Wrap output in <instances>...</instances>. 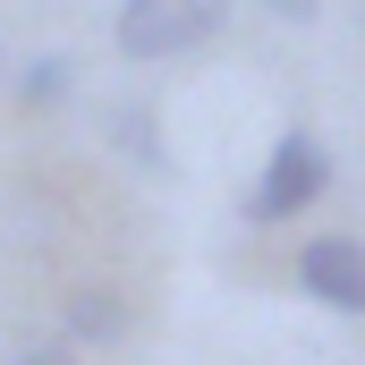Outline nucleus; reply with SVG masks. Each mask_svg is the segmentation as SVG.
<instances>
[{
	"mask_svg": "<svg viewBox=\"0 0 365 365\" xmlns=\"http://www.w3.org/2000/svg\"><path fill=\"white\" fill-rule=\"evenodd\" d=\"M230 26V0H119L110 43L119 60H187Z\"/></svg>",
	"mask_w": 365,
	"mask_h": 365,
	"instance_id": "f257e3e1",
	"label": "nucleus"
},
{
	"mask_svg": "<svg viewBox=\"0 0 365 365\" xmlns=\"http://www.w3.org/2000/svg\"><path fill=\"white\" fill-rule=\"evenodd\" d=\"M323 187H331V153H323V136L289 128V136L272 145V162H264V179H255V195H247V221H297Z\"/></svg>",
	"mask_w": 365,
	"mask_h": 365,
	"instance_id": "f03ea898",
	"label": "nucleus"
},
{
	"mask_svg": "<svg viewBox=\"0 0 365 365\" xmlns=\"http://www.w3.org/2000/svg\"><path fill=\"white\" fill-rule=\"evenodd\" d=\"M297 289L314 297V306H331V314H365V247L357 238H306V255H297Z\"/></svg>",
	"mask_w": 365,
	"mask_h": 365,
	"instance_id": "7ed1b4c3",
	"label": "nucleus"
},
{
	"mask_svg": "<svg viewBox=\"0 0 365 365\" xmlns=\"http://www.w3.org/2000/svg\"><path fill=\"white\" fill-rule=\"evenodd\" d=\"M102 136L136 162V170H170V153H162V136H153V110H136V102H119V110H102Z\"/></svg>",
	"mask_w": 365,
	"mask_h": 365,
	"instance_id": "20e7f679",
	"label": "nucleus"
},
{
	"mask_svg": "<svg viewBox=\"0 0 365 365\" xmlns=\"http://www.w3.org/2000/svg\"><path fill=\"white\" fill-rule=\"evenodd\" d=\"M68 86H77V60H68V51H34L26 77H17V102H26V110H60Z\"/></svg>",
	"mask_w": 365,
	"mask_h": 365,
	"instance_id": "39448f33",
	"label": "nucleus"
},
{
	"mask_svg": "<svg viewBox=\"0 0 365 365\" xmlns=\"http://www.w3.org/2000/svg\"><path fill=\"white\" fill-rule=\"evenodd\" d=\"M68 340H128V306L110 289H77L68 297Z\"/></svg>",
	"mask_w": 365,
	"mask_h": 365,
	"instance_id": "423d86ee",
	"label": "nucleus"
},
{
	"mask_svg": "<svg viewBox=\"0 0 365 365\" xmlns=\"http://www.w3.org/2000/svg\"><path fill=\"white\" fill-rule=\"evenodd\" d=\"M17 365H77V340H43V349H26Z\"/></svg>",
	"mask_w": 365,
	"mask_h": 365,
	"instance_id": "0eeeda50",
	"label": "nucleus"
},
{
	"mask_svg": "<svg viewBox=\"0 0 365 365\" xmlns=\"http://www.w3.org/2000/svg\"><path fill=\"white\" fill-rule=\"evenodd\" d=\"M272 9L280 17H314V0H272Z\"/></svg>",
	"mask_w": 365,
	"mask_h": 365,
	"instance_id": "6e6552de",
	"label": "nucleus"
}]
</instances>
